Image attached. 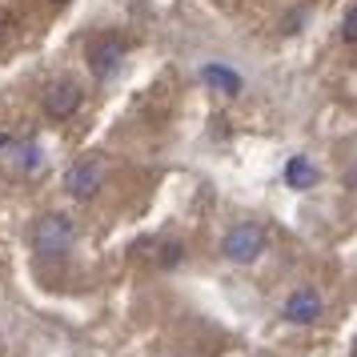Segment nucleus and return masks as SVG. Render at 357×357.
Masks as SVG:
<instances>
[{
    "mask_svg": "<svg viewBox=\"0 0 357 357\" xmlns=\"http://www.w3.org/2000/svg\"><path fill=\"white\" fill-rule=\"evenodd\" d=\"M0 145H8V137H4V132H0Z\"/></svg>",
    "mask_w": 357,
    "mask_h": 357,
    "instance_id": "ddd939ff",
    "label": "nucleus"
},
{
    "mask_svg": "<svg viewBox=\"0 0 357 357\" xmlns=\"http://www.w3.org/2000/svg\"><path fill=\"white\" fill-rule=\"evenodd\" d=\"M181 257H185V249H181L177 241H169V245L161 249V265H165V269H173V265H177Z\"/></svg>",
    "mask_w": 357,
    "mask_h": 357,
    "instance_id": "9d476101",
    "label": "nucleus"
},
{
    "mask_svg": "<svg viewBox=\"0 0 357 357\" xmlns=\"http://www.w3.org/2000/svg\"><path fill=\"white\" fill-rule=\"evenodd\" d=\"M349 189H357V165L349 169Z\"/></svg>",
    "mask_w": 357,
    "mask_h": 357,
    "instance_id": "9b49d317",
    "label": "nucleus"
},
{
    "mask_svg": "<svg viewBox=\"0 0 357 357\" xmlns=\"http://www.w3.org/2000/svg\"><path fill=\"white\" fill-rule=\"evenodd\" d=\"M341 36H345V45H357V4L345 13V20H341Z\"/></svg>",
    "mask_w": 357,
    "mask_h": 357,
    "instance_id": "1a4fd4ad",
    "label": "nucleus"
},
{
    "mask_svg": "<svg viewBox=\"0 0 357 357\" xmlns=\"http://www.w3.org/2000/svg\"><path fill=\"white\" fill-rule=\"evenodd\" d=\"M285 181H289V189H313L317 169H313V161H305V157H293V161L285 165Z\"/></svg>",
    "mask_w": 357,
    "mask_h": 357,
    "instance_id": "0eeeda50",
    "label": "nucleus"
},
{
    "mask_svg": "<svg viewBox=\"0 0 357 357\" xmlns=\"http://www.w3.org/2000/svg\"><path fill=\"white\" fill-rule=\"evenodd\" d=\"M285 317L297 321V325H313L317 317H321V297H317L313 289H297L289 301H285Z\"/></svg>",
    "mask_w": 357,
    "mask_h": 357,
    "instance_id": "423d86ee",
    "label": "nucleus"
},
{
    "mask_svg": "<svg viewBox=\"0 0 357 357\" xmlns=\"http://www.w3.org/2000/svg\"><path fill=\"white\" fill-rule=\"evenodd\" d=\"M265 253V229L261 225H237L229 229L225 237V257L237 261V265H249V261H257Z\"/></svg>",
    "mask_w": 357,
    "mask_h": 357,
    "instance_id": "f03ea898",
    "label": "nucleus"
},
{
    "mask_svg": "<svg viewBox=\"0 0 357 357\" xmlns=\"http://www.w3.org/2000/svg\"><path fill=\"white\" fill-rule=\"evenodd\" d=\"M81 109V89L73 81H56L49 84V93H45V113L52 121H68V116Z\"/></svg>",
    "mask_w": 357,
    "mask_h": 357,
    "instance_id": "39448f33",
    "label": "nucleus"
},
{
    "mask_svg": "<svg viewBox=\"0 0 357 357\" xmlns=\"http://www.w3.org/2000/svg\"><path fill=\"white\" fill-rule=\"evenodd\" d=\"M201 77H205L209 84H217L221 93H241V77H237L233 68H225V65H205Z\"/></svg>",
    "mask_w": 357,
    "mask_h": 357,
    "instance_id": "6e6552de",
    "label": "nucleus"
},
{
    "mask_svg": "<svg viewBox=\"0 0 357 357\" xmlns=\"http://www.w3.org/2000/svg\"><path fill=\"white\" fill-rule=\"evenodd\" d=\"M73 241H77V229H73V221L61 217V213L40 217L36 229H33V245H36V253H40V257H61V253L73 249Z\"/></svg>",
    "mask_w": 357,
    "mask_h": 357,
    "instance_id": "f257e3e1",
    "label": "nucleus"
},
{
    "mask_svg": "<svg viewBox=\"0 0 357 357\" xmlns=\"http://www.w3.org/2000/svg\"><path fill=\"white\" fill-rule=\"evenodd\" d=\"M100 185H105V165H100L97 157H89V161H81V165H73V169H68V177H65V189L77 197V201L97 197Z\"/></svg>",
    "mask_w": 357,
    "mask_h": 357,
    "instance_id": "20e7f679",
    "label": "nucleus"
},
{
    "mask_svg": "<svg viewBox=\"0 0 357 357\" xmlns=\"http://www.w3.org/2000/svg\"><path fill=\"white\" fill-rule=\"evenodd\" d=\"M125 61V45L116 40V36H97L93 45H89V73L97 77V81H109L116 68Z\"/></svg>",
    "mask_w": 357,
    "mask_h": 357,
    "instance_id": "7ed1b4c3",
    "label": "nucleus"
},
{
    "mask_svg": "<svg viewBox=\"0 0 357 357\" xmlns=\"http://www.w3.org/2000/svg\"><path fill=\"white\" fill-rule=\"evenodd\" d=\"M49 4H56V8H61V4H68V0H49Z\"/></svg>",
    "mask_w": 357,
    "mask_h": 357,
    "instance_id": "f8f14e48",
    "label": "nucleus"
},
{
    "mask_svg": "<svg viewBox=\"0 0 357 357\" xmlns=\"http://www.w3.org/2000/svg\"><path fill=\"white\" fill-rule=\"evenodd\" d=\"M354 357H357V345H354Z\"/></svg>",
    "mask_w": 357,
    "mask_h": 357,
    "instance_id": "4468645a",
    "label": "nucleus"
}]
</instances>
